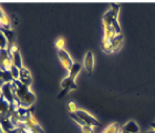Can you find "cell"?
I'll list each match as a JSON object with an SVG mask.
<instances>
[{"label":"cell","mask_w":155,"mask_h":133,"mask_svg":"<svg viewBox=\"0 0 155 133\" xmlns=\"http://www.w3.org/2000/svg\"><path fill=\"white\" fill-rule=\"evenodd\" d=\"M120 8H121L120 5H117V3H112V5H111V8L107 10V12L104 13L103 18H102L103 26H113L119 35L120 33H122V30H121V27H120L119 20H117V18H119Z\"/></svg>","instance_id":"1"},{"label":"cell","mask_w":155,"mask_h":133,"mask_svg":"<svg viewBox=\"0 0 155 133\" xmlns=\"http://www.w3.org/2000/svg\"><path fill=\"white\" fill-rule=\"evenodd\" d=\"M61 88H62V91L58 95V99H62V98L64 97V95H67L70 91L77 90L78 85H77V83H75V78H73V77L68 75V77L63 79V81L61 82Z\"/></svg>","instance_id":"2"},{"label":"cell","mask_w":155,"mask_h":133,"mask_svg":"<svg viewBox=\"0 0 155 133\" xmlns=\"http://www.w3.org/2000/svg\"><path fill=\"white\" fill-rule=\"evenodd\" d=\"M12 67L13 62L8 49H1L0 50V70L3 72L10 71Z\"/></svg>","instance_id":"3"},{"label":"cell","mask_w":155,"mask_h":133,"mask_svg":"<svg viewBox=\"0 0 155 133\" xmlns=\"http://www.w3.org/2000/svg\"><path fill=\"white\" fill-rule=\"evenodd\" d=\"M75 114L80 118L81 120L83 121L84 123H87V125H91V127H101L100 121H97L95 118L92 117V115H91L89 112H87V111L78 109L77 112H75Z\"/></svg>","instance_id":"4"},{"label":"cell","mask_w":155,"mask_h":133,"mask_svg":"<svg viewBox=\"0 0 155 133\" xmlns=\"http://www.w3.org/2000/svg\"><path fill=\"white\" fill-rule=\"evenodd\" d=\"M8 51H9L10 55H11V59H12L13 65H15V67H17L18 69L23 68V65H22V58H21V55H20V51H19V48H18V45H15V43L10 45L9 48H8Z\"/></svg>","instance_id":"5"},{"label":"cell","mask_w":155,"mask_h":133,"mask_svg":"<svg viewBox=\"0 0 155 133\" xmlns=\"http://www.w3.org/2000/svg\"><path fill=\"white\" fill-rule=\"evenodd\" d=\"M58 57H59V60L61 62L62 67L67 70V71H70L72 68V65H74V62L72 60L71 55H69V52L64 49H62V50H58Z\"/></svg>","instance_id":"6"},{"label":"cell","mask_w":155,"mask_h":133,"mask_svg":"<svg viewBox=\"0 0 155 133\" xmlns=\"http://www.w3.org/2000/svg\"><path fill=\"white\" fill-rule=\"evenodd\" d=\"M19 82L22 83L23 85L26 87H30L31 83H32V77H31V73L27 68H21L20 69V73H19Z\"/></svg>","instance_id":"7"},{"label":"cell","mask_w":155,"mask_h":133,"mask_svg":"<svg viewBox=\"0 0 155 133\" xmlns=\"http://www.w3.org/2000/svg\"><path fill=\"white\" fill-rule=\"evenodd\" d=\"M83 67L87 70V72L92 73L94 68V55L92 51H87L83 60Z\"/></svg>","instance_id":"8"},{"label":"cell","mask_w":155,"mask_h":133,"mask_svg":"<svg viewBox=\"0 0 155 133\" xmlns=\"http://www.w3.org/2000/svg\"><path fill=\"white\" fill-rule=\"evenodd\" d=\"M0 89H1V94H2V97L5 98L9 103H12L13 100L16 99V95H15L12 92L11 85H10V83H5Z\"/></svg>","instance_id":"9"},{"label":"cell","mask_w":155,"mask_h":133,"mask_svg":"<svg viewBox=\"0 0 155 133\" xmlns=\"http://www.w3.org/2000/svg\"><path fill=\"white\" fill-rule=\"evenodd\" d=\"M10 115V103L1 95L0 98V119Z\"/></svg>","instance_id":"10"},{"label":"cell","mask_w":155,"mask_h":133,"mask_svg":"<svg viewBox=\"0 0 155 133\" xmlns=\"http://www.w3.org/2000/svg\"><path fill=\"white\" fill-rule=\"evenodd\" d=\"M124 42V37L122 33L116 35L113 39L111 40V48H112V52L119 51L120 49L122 48V45Z\"/></svg>","instance_id":"11"},{"label":"cell","mask_w":155,"mask_h":133,"mask_svg":"<svg viewBox=\"0 0 155 133\" xmlns=\"http://www.w3.org/2000/svg\"><path fill=\"white\" fill-rule=\"evenodd\" d=\"M121 130L126 133H140V127L135 121H129L121 128Z\"/></svg>","instance_id":"12"},{"label":"cell","mask_w":155,"mask_h":133,"mask_svg":"<svg viewBox=\"0 0 155 133\" xmlns=\"http://www.w3.org/2000/svg\"><path fill=\"white\" fill-rule=\"evenodd\" d=\"M81 69H82V65H81L80 63L74 62V65H72L71 70L69 71V75H71V77H73V78H77L78 75H79V72L81 71Z\"/></svg>","instance_id":"13"},{"label":"cell","mask_w":155,"mask_h":133,"mask_svg":"<svg viewBox=\"0 0 155 133\" xmlns=\"http://www.w3.org/2000/svg\"><path fill=\"white\" fill-rule=\"evenodd\" d=\"M120 131H121V127L117 123H113L109 125L102 133H120Z\"/></svg>","instance_id":"14"},{"label":"cell","mask_w":155,"mask_h":133,"mask_svg":"<svg viewBox=\"0 0 155 133\" xmlns=\"http://www.w3.org/2000/svg\"><path fill=\"white\" fill-rule=\"evenodd\" d=\"M9 42L7 40L5 33L2 32V30H0V50L1 49H8L9 48Z\"/></svg>","instance_id":"15"},{"label":"cell","mask_w":155,"mask_h":133,"mask_svg":"<svg viewBox=\"0 0 155 133\" xmlns=\"http://www.w3.org/2000/svg\"><path fill=\"white\" fill-rule=\"evenodd\" d=\"M2 30V32L5 33V36H6L7 40H8V42L9 45H12L13 43V30L12 29H0Z\"/></svg>","instance_id":"16"},{"label":"cell","mask_w":155,"mask_h":133,"mask_svg":"<svg viewBox=\"0 0 155 133\" xmlns=\"http://www.w3.org/2000/svg\"><path fill=\"white\" fill-rule=\"evenodd\" d=\"M10 73H11V75H12V78H13V80H15V81L19 80L20 69H18L17 67H15V65H13L12 68H11V70H10Z\"/></svg>","instance_id":"17"},{"label":"cell","mask_w":155,"mask_h":133,"mask_svg":"<svg viewBox=\"0 0 155 133\" xmlns=\"http://www.w3.org/2000/svg\"><path fill=\"white\" fill-rule=\"evenodd\" d=\"M78 110V108L77 105H75L74 102H69L68 103V111H69V113H75Z\"/></svg>","instance_id":"18"},{"label":"cell","mask_w":155,"mask_h":133,"mask_svg":"<svg viewBox=\"0 0 155 133\" xmlns=\"http://www.w3.org/2000/svg\"><path fill=\"white\" fill-rule=\"evenodd\" d=\"M64 39L63 38H60V39H58V41L55 42V47H57V49L58 50H62V49H64Z\"/></svg>","instance_id":"19"},{"label":"cell","mask_w":155,"mask_h":133,"mask_svg":"<svg viewBox=\"0 0 155 133\" xmlns=\"http://www.w3.org/2000/svg\"><path fill=\"white\" fill-rule=\"evenodd\" d=\"M81 129H82V132H83V133H94L93 127L87 125V124H85V125H84V127H82Z\"/></svg>","instance_id":"20"},{"label":"cell","mask_w":155,"mask_h":133,"mask_svg":"<svg viewBox=\"0 0 155 133\" xmlns=\"http://www.w3.org/2000/svg\"><path fill=\"white\" fill-rule=\"evenodd\" d=\"M144 133H155V130H150V131H146Z\"/></svg>","instance_id":"21"},{"label":"cell","mask_w":155,"mask_h":133,"mask_svg":"<svg viewBox=\"0 0 155 133\" xmlns=\"http://www.w3.org/2000/svg\"><path fill=\"white\" fill-rule=\"evenodd\" d=\"M151 127L153 128V130H155V122H153V123H151Z\"/></svg>","instance_id":"22"},{"label":"cell","mask_w":155,"mask_h":133,"mask_svg":"<svg viewBox=\"0 0 155 133\" xmlns=\"http://www.w3.org/2000/svg\"><path fill=\"white\" fill-rule=\"evenodd\" d=\"M120 133H126V132H124V131H122V130H121V131H120Z\"/></svg>","instance_id":"23"}]
</instances>
